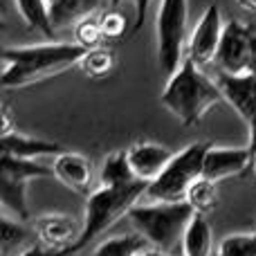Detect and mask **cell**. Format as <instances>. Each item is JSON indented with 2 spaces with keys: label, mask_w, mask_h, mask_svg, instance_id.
<instances>
[{
  "label": "cell",
  "mask_w": 256,
  "mask_h": 256,
  "mask_svg": "<svg viewBox=\"0 0 256 256\" xmlns=\"http://www.w3.org/2000/svg\"><path fill=\"white\" fill-rule=\"evenodd\" d=\"M250 72L256 74V27H254V38H252V63H250Z\"/></svg>",
  "instance_id": "1f68e13d"
},
{
  "label": "cell",
  "mask_w": 256,
  "mask_h": 256,
  "mask_svg": "<svg viewBox=\"0 0 256 256\" xmlns=\"http://www.w3.org/2000/svg\"><path fill=\"white\" fill-rule=\"evenodd\" d=\"M238 4L245 9H250V12H256V0H238Z\"/></svg>",
  "instance_id": "836d02e7"
},
{
  "label": "cell",
  "mask_w": 256,
  "mask_h": 256,
  "mask_svg": "<svg viewBox=\"0 0 256 256\" xmlns=\"http://www.w3.org/2000/svg\"><path fill=\"white\" fill-rule=\"evenodd\" d=\"M104 32H102V20L97 16H88L74 25V43L81 45L84 50H94L102 48L104 43Z\"/></svg>",
  "instance_id": "cb8c5ba5"
},
{
  "label": "cell",
  "mask_w": 256,
  "mask_h": 256,
  "mask_svg": "<svg viewBox=\"0 0 256 256\" xmlns=\"http://www.w3.org/2000/svg\"><path fill=\"white\" fill-rule=\"evenodd\" d=\"M135 173L128 162L126 150H115L104 160L102 168H99V186H126L135 182Z\"/></svg>",
  "instance_id": "ac0fdd59"
},
{
  "label": "cell",
  "mask_w": 256,
  "mask_h": 256,
  "mask_svg": "<svg viewBox=\"0 0 256 256\" xmlns=\"http://www.w3.org/2000/svg\"><path fill=\"white\" fill-rule=\"evenodd\" d=\"M252 171H254V176H256V155H254V160H252Z\"/></svg>",
  "instance_id": "d590c367"
},
{
  "label": "cell",
  "mask_w": 256,
  "mask_h": 256,
  "mask_svg": "<svg viewBox=\"0 0 256 256\" xmlns=\"http://www.w3.org/2000/svg\"><path fill=\"white\" fill-rule=\"evenodd\" d=\"M252 38H254V25H248V22L238 20V18H232V20L225 22V32H222V40L216 56L220 72H227V74L250 72Z\"/></svg>",
  "instance_id": "52a82bcc"
},
{
  "label": "cell",
  "mask_w": 256,
  "mask_h": 256,
  "mask_svg": "<svg viewBox=\"0 0 256 256\" xmlns=\"http://www.w3.org/2000/svg\"><path fill=\"white\" fill-rule=\"evenodd\" d=\"M120 2H124V0H110V7H112V9H115V7H117V4H120Z\"/></svg>",
  "instance_id": "e575fe53"
},
{
  "label": "cell",
  "mask_w": 256,
  "mask_h": 256,
  "mask_svg": "<svg viewBox=\"0 0 256 256\" xmlns=\"http://www.w3.org/2000/svg\"><path fill=\"white\" fill-rule=\"evenodd\" d=\"M36 238L43 248L48 250H68L70 252L72 245L79 240L84 225L74 220L72 216L66 214H45V216L36 218Z\"/></svg>",
  "instance_id": "8fae6325"
},
{
  "label": "cell",
  "mask_w": 256,
  "mask_h": 256,
  "mask_svg": "<svg viewBox=\"0 0 256 256\" xmlns=\"http://www.w3.org/2000/svg\"><path fill=\"white\" fill-rule=\"evenodd\" d=\"M115 63H117V56L112 50L94 48V50H88V52L84 54V58L79 61V68L84 70V74L99 79V76H106L108 72H112Z\"/></svg>",
  "instance_id": "603a6c76"
},
{
  "label": "cell",
  "mask_w": 256,
  "mask_h": 256,
  "mask_svg": "<svg viewBox=\"0 0 256 256\" xmlns=\"http://www.w3.org/2000/svg\"><path fill=\"white\" fill-rule=\"evenodd\" d=\"M16 9L30 30L43 32L48 38H54L56 30H54L52 18H50L48 0H16Z\"/></svg>",
  "instance_id": "ffe728a7"
},
{
  "label": "cell",
  "mask_w": 256,
  "mask_h": 256,
  "mask_svg": "<svg viewBox=\"0 0 256 256\" xmlns=\"http://www.w3.org/2000/svg\"><path fill=\"white\" fill-rule=\"evenodd\" d=\"M252 168V153L248 146H209L204 158L202 176L214 182L227 180L234 176H243Z\"/></svg>",
  "instance_id": "9c48e42d"
},
{
  "label": "cell",
  "mask_w": 256,
  "mask_h": 256,
  "mask_svg": "<svg viewBox=\"0 0 256 256\" xmlns=\"http://www.w3.org/2000/svg\"><path fill=\"white\" fill-rule=\"evenodd\" d=\"M194 209L186 202H150L135 204L128 214L137 234L144 236L146 243L155 250L168 252L176 245H182L186 225L194 218Z\"/></svg>",
  "instance_id": "277c9868"
},
{
  "label": "cell",
  "mask_w": 256,
  "mask_h": 256,
  "mask_svg": "<svg viewBox=\"0 0 256 256\" xmlns=\"http://www.w3.org/2000/svg\"><path fill=\"white\" fill-rule=\"evenodd\" d=\"M0 120H2V126H0V137L16 132V130H14V122H12V110H9L7 104H2V110H0Z\"/></svg>",
  "instance_id": "f546056e"
},
{
  "label": "cell",
  "mask_w": 256,
  "mask_h": 256,
  "mask_svg": "<svg viewBox=\"0 0 256 256\" xmlns=\"http://www.w3.org/2000/svg\"><path fill=\"white\" fill-rule=\"evenodd\" d=\"M27 238V230L22 225V220L2 214V220H0V243H2V252H7L14 245H20Z\"/></svg>",
  "instance_id": "484cf974"
},
{
  "label": "cell",
  "mask_w": 256,
  "mask_h": 256,
  "mask_svg": "<svg viewBox=\"0 0 256 256\" xmlns=\"http://www.w3.org/2000/svg\"><path fill=\"white\" fill-rule=\"evenodd\" d=\"M27 184L30 182L16 180L9 176H0V202H2L4 214L18 218L25 222L30 218V207H27Z\"/></svg>",
  "instance_id": "2e32d148"
},
{
  "label": "cell",
  "mask_w": 256,
  "mask_h": 256,
  "mask_svg": "<svg viewBox=\"0 0 256 256\" xmlns=\"http://www.w3.org/2000/svg\"><path fill=\"white\" fill-rule=\"evenodd\" d=\"M189 0H160L158 7V63L168 76L182 66L186 48Z\"/></svg>",
  "instance_id": "8992f818"
},
{
  "label": "cell",
  "mask_w": 256,
  "mask_h": 256,
  "mask_svg": "<svg viewBox=\"0 0 256 256\" xmlns=\"http://www.w3.org/2000/svg\"><path fill=\"white\" fill-rule=\"evenodd\" d=\"M102 4V0H58L54 7H50L54 30H61L68 25H76L88 16H94Z\"/></svg>",
  "instance_id": "9a60e30c"
},
{
  "label": "cell",
  "mask_w": 256,
  "mask_h": 256,
  "mask_svg": "<svg viewBox=\"0 0 256 256\" xmlns=\"http://www.w3.org/2000/svg\"><path fill=\"white\" fill-rule=\"evenodd\" d=\"M148 184L142 180H135L126 186H99L86 198V216H84V230L70 254H76L79 250L88 248L99 234L115 225L122 216H128L130 209L137 204L142 196H146Z\"/></svg>",
  "instance_id": "3957f363"
},
{
  "label": "cell",
  "mask_w": 256,
  "mask_h": 256,
  "mask_svg": "<svg viewBox=\"0 0 256 256\" xmlns=\"http://www.w3.org/2000/svg\"><path fill=\"white\" fill-rule=\"evenodd\" d=\"M209 146H212L209 142H194L173 153L166 168L148 184L146 196L155 202H184L191 184L202 178Z\"/></svg>",
  "instance_id": "5b68a950"
},
{
  "label": "cell",
  "mask_w": 256,
  "mask_h": 256,
  "mask_svg": "<svg viewBox=\"0 0 256 256\" xmlns=\"http://www.w3.org/2000/svg\"><path fill=\"white\" fill-rule=\"evenodd\" d=\"M126 153L135 178L146 184H150L173 158V150H168L162 144H155V142H135L126 148Z\"/></svg>",
  "instance_id": "7c38bea8"
},
{
  "label": "cell",
  "mask_w": 256,
  "mask_h": 256,
  "mask_svg": "<svg viewBox=\"0 0 256 256\" xmlns=\"http://www.w3.org/2000/svg\"><path fill=\"white\" fill-rule=\"evenodd\" d=\"M142 256H171L168 252H162V250H155V248H150V250H144V254Z\"/></svg>",
  "instance_id": "d6a6232c"
},
{
  "label": "cell",
  "mask_w": 256,
  "mask_h": 256,
  "mask_svg": "<svg viewBox=\"0 0 256 256\" xmlns=\"http://www.w3.org/2000/svg\"><path fill=\"white\" fill-rule=\"evenodd\" d=\"M180 248L182 256H212V230L204 214H194Z\"/></svg>",
  "instance_id": "e0dca14e"
},
{
  "label": "cell",
  "mask_w": 256,
  "mask_h": 256,
  "mask_svg": "<svg viewBox=\"0 0 256 256\" xmlns=\"http://www.w3.org/2000/svg\"><path fill=\"white\" fill-rule=\"evenodd\" d=\"M150 0H132V7H135V25H132V32L142 30V22L146 18V12H148Z\"/></svg>",
  "instance_id": "83f0119b"
},
{
  "label": "cell",
  "mask_w": 256,
  "mask_h": 256,
  "mask_svg": "<svg viewBox=\"0 0 256 256\" xmlns=\"http://www.w3.org/2000/svg\"><path fill=\"white\" fill-rule=\"evenodd\" d=\"M72 256H76V254H72Z\"/></svg>",
  "instance_id": "8d00e7d4"
},
{
  "label": "cell",
  "mask_w": 256,
  "mask_h": 256,
  "mask_svg": "<svg viewBox=\"0 0 256 256\" xmlns=\"http://www.w3.org/2000/svg\"><path fill=\"white\" fill-rule=\"evenodd\" d=\"M218 182L209 180V178H198L191 184L189 194H186V202L191 204L196 214H209L218 204Z\"/></svg>",
  "instance_id": "7402d4cb"
},
{
  "label": "cell",
  "mask_w": 256,
  "mask_h": 256,
  "mask_svg": "<svg viewBox=\"0 0 256 256\" xmlns=\"http://www.w3.org/2000/svg\"><path fill=\"white\" fill-rule=\"evenodd\" d=\"M20 256H72L68 250H48L43 245H34V248L25 250Z\"/></svg>",
  "instance_id": "f1b7e54d"
},
{
  "label": "cell",
  "mask_w": 256,
  "mask_h": 256,
  "mask_svg": "<svg viewBox=\"0 0 256 256\" xmlns=\"http://www.w3.org/2000/svg\"><path fill=\"white\" fill-rule=\"evenodd\" d=\"M248 128H250V144H248V148H250L252 160H254V155H256V117H252V120L248 122Z\"/></svg>",
  "instance_id": "4dcf8cb0"
},
{
  "label": "cell",
  "mask_w": 256,
  "mask_h": 256,
  "mask_svg": "<svg viewBox=\"0 0 256 256\" xmlns=\"http://www.w3.org/2000/svg\"><path fill=\"white\" fill-rule=\"evenodd\" d=\"M99 20H102L104 38H120V36L126 34V18L117 9H108L106 14L99 16Z\"/></svg>",
  "instance_id": "4316f807"
},
{
  "label": "cell",
  "mask_w": 256,
  "mask_h": 256,
  "mask_svg": "<svg viewBox=\"0 0 256 256\" xmlns=\"http://www.w3.org/2000/svg\"><path fill=\"white\" fill-rule=\"evenodd\" d=\"M160 102L182 126H198L209 110L225 99L216 81L209 79L191 58H184L182 66L168 76Z\"/></svg>",
  "instance_id": "7a4b0ae2"
},
{
  "label": "cell",
  "mask_w": 256,
  "mask_h": 256,
  "mask_svg": "<svg viewBox=\"0 0 256 256\" xmlns=\"http://www.w3.org/2000/svg\"><path fill=\"white\" fill-rule=\"evenodd\" d=\"M0 176L16 178V180H22V182H32V180H38V178H52L54 168L45 166V164L36 162V160L0 155Z\"/></svg>",
  "instance_id": "d6986e66"
},
{
  "label": "cell",
  "mask_w": 256,
  "mask_h": 256,
  "mask_svg": "<svg viewBox=\"0 0 256 256\" xmlns=\"http://www.w3.org/2000/svg\"><path fill=\"white\" fill-rule=\"evenodd\" d=\"M222 32H225V22H222L220 7L218 4H209L189 34V40H186V58H191L198 68L214 63L218 56Z\"/></svg>",
  "instance_id": "ba28073f"
},
{
  "label": "cell",
  "mask_w": 256,
  "mask_h": 256,
  "mask_svg": "<svg viewBox=\"0 0 256 256\" xmlns=\"http://www.w3.org/2000/svg\"><path fill=\"white\" fill-rule=\"evenodd\" d=\"M146 250V238L140 234L112 236L94 248L92 256H142Z\"/></svg>",
  "instance_id": "44dd1931"
},
{
  "label": "cell",
  "mask_w": 256,
  "mask_h": 256,
  "mask_svg": "<svg viewBox=\"0 0 256 256\" xmlns=\"http://www.w3.org/2000/svg\"><path fill=\"white\" fill-rule=\"evenodd\" d=\"M52 168L54 178L61 180L68 189L76 191L79 196H86V198L92 194V189H90L92 186V162L86 155L66 150V153L56 155Z\"/></svg>",
  "instance_id": "4fadbf2b"
},
{
  "label": "cell",
  "mask_w": 256,
  "mask_h": 256,
  "mask_svg": "<svg viewBox=\"0 0 256 256\" xmlns=\"http://www.w3.org/2000/svg\"><path fill=\"white\" fill-rule=\"evenodd\" d=\"M0 146H2V155H12V158L22 160H38L43 155H61L66 153L58 142H50L43 137H32L22 135V132H12V135L0 137Z\"/></svg>",
  "instance_id": "5bb4252c"
},
{
  "label": "cell",
  "mask_w": 256,
  "mask_h": 256,
  "mask_svg": "<svg viewBox=\"0 0 256 256\" xmlns=\"http://www.w3.org/2000/svg\"><path fill=\"white\" fill-rule=\"evenodd\" d=\"M216 256H256V232L225 236L218 243Z\"/></svg>",
  "instance_id": "d4e9b609"
},
{
  "label": "cell",
  "mask_w": 256,
  "mask_h": 256,
  "mask_svg": "<svg viewBox=\"0 0 256 256\" xmlns=\"http://www.w3.org/2000/svg\"><path fill=\"white\" fill-rule=\"evenodd\" d=\"M216 84L222 92V99L243 117L245 124L252 117H256V74L254 72H243V74L220 72Z\"/></svg>",
  "instance_id": "30bf717a"
},
{
  "label": "cell",
  "mask_w": 256,
  "mask_h": 256,
  "mask_svg": "<svg viewBox=\"0 0 256 256\" xmlns=\"http://www.w3.org/2000/svg\"><path fill=\"white\" fill-rule=\"evenodd\" d=\"M84 50L76 43L50 40L38 45H20V48L2 50V86L4 88H22L30 84L48 79L52 74L79 66Z\"/></svg>",
  "instance_id": "6da1fadb"
}]
</instances>
